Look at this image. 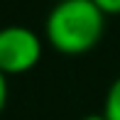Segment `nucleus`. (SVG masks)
I'll use <instances>...</instances> for the list:
<instances>
[{
  "mask_svg": "<svg viewBox=\"0 0 120 120\" xmlns=\"http://www.w3.org/2000/svg\"><path fill=\"white\" fill-rule=\"evenodd\" d=\"M105 15L93 0H56L47 17V39L61 54H86L103 37Z\"/></svg>",
  "mask_w": 120,
  "mask_h": 120,
  "instance_id": "nucleus-1",
  "label": "nucleus"
},
{
  "mask_svg": "<svg viewBox=\"0 0 120 120\" xmlns=\"http://www.w3.org/2000/svg\"><path fill=\"white\" fill-rule=\"evenodd\" d=\"M42 56V39L22 25H10L0 30V71L25 74L37 66Z\"/></svg>",
  "mask_w": 120,
  "mask_h": 120,
  "instance_id": "nucleus-2",
  "label": "nucleus"
},
{
  "mask_svg": "<svg viewBox=\"0 0 120 120\" xmlns=\"http://www.w3.org/2000/svg\"><path fill=\"white\" fill-rule=\"evenodd\" d=\"M103 118H105V120H120V76L110 83V88H108Z\"/></svg>",
  "mask_w": 120,
  "mask_h": 120,
  "instance_id": "nucleus-3",
  "label": "nucleus"
},
{
  "mask_svg": "<svg viewBox=\"0 0 120 120\" xmlns=\"http://www.w3.org/2000/svg\"><path fill=\"white\" fill-rule=\"evenodd\" d=\"M93 5L103 15H120V0H93Z\"/></svg>",
  "mask_w": 120,
  "mask_h": 120,
  "instance_id": "nucleus-4",
  "label": "nucleus"
},
{
  "mask_svg": "<svg viewBox=\"0 0 120 120\" xmlns=\"http://www.w3.org/2000/svg\"><path fill=\"white\" fill-rule=\"evenodd\" d=\"M5 103H8V76L0 71V113H3Z\"/></svg>",
  "mask_w": 120,
  "mask_h": 120,
  "instance_id": "nucleus-5",
  "label": "nucleus"
},
{
  "mask_svg": "<svg viewBox=\"0 0 120 120\" xmlns=\"http://www.w3.org/2000/svg\"><path fill=\"white\" fill-rule=\"evenodd\" d=\"M81 120H105L103 115H86V118H81Z\"/></svg>",
  "mask_w": 120,
  "mask_h": 120,
  "instance_id": "nucleus-6",
  "label": "nucleus"
}]
</instances>
